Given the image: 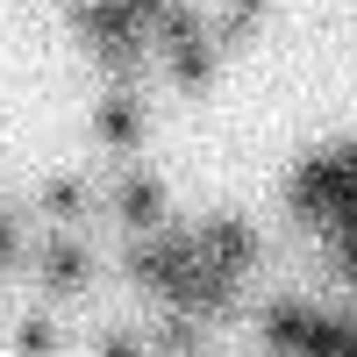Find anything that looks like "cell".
Here are the masks:
<instances>
[{"label":"cell","instance_id":"cell-1","mask_svg":"<svg viewBox=\"0 0 357 357\" xmlns=\"http://www.w3.org/2000/svg\"><path fill=\"white\" fill-rule=\"evenodd\" d=\"M22 264H29V279H36V293L50 307L93 293V243H79L72 229H50V236H36V243H22Z\"/></svg>","mask_w":357,"mask_h":357},{"label":"cell","instance_id":"cell-2","mask_svg":"<svg viewBox=\"0 0 357 357\" xmlns=\"http://www.w3.org/2000/svg\"><path fill=\"white\" fill-rule=\"evenodd\" d=\"M200 257L207 264H222V272H257V257H264V236H257V222H243V215H207L200 229Z\"/></svg>","mask_w":357,"mask_h":357},{"label":"cell","instance_id":"cell-3","mask_svg":"<svg viewBox=\"0 0 357 357\" xmlns=\"http://www.w3.org/2000/svg\"><path fill=\"white\" fill-rule=\"evenodd\" d=\"M114 215H122L129 236H158L165 229V186L151 172H122L114 178Z\"/></svg>","mask_w":357,"mask_h":357},{"label":"cell","instance_id":"cell-4","mask_svg":"<svg viewBox=\"0 0 357 357\" xmlns=\"http://www.w3.org/2000/svg\"><path fill=\"white\" fill-rule=\"evenodd\" d=\"M143 100H136V86H107L100 93V107H93V136L107 143V151H136L143 143Z\"/></svg>","mask_w":357,"mask_h":357},{"label":"cell","instance_id":"cell-5","mask_svg":"<svg viewBox=\"0 0 357 357\" xmlns=\"http://www.w3.org/2000/svg\"><path fill=\"white\" fill-rule=\"evenodd\" d=\"M207 350V321L178 314V307H158L151 321V357H200Z\"/></svg>","mask_w":357,"mask_h":357},{"label":"cell","instance_id":"cell-6","mask_svg":"<svg viewBox=\"0 0 357 357\" xmlns=\"http://www.w3.org/2000/svg\"><path fill=\"white\" fill-rule=\"evenodd\" d=\"M15 350L22 357H57V350H65V329H57V307L43 301V307H29V314H15Z\"/></svg>","mask_w":357,"mask_h":357},{"label":"cell","instance_id":"cell-7","mask_svg":"<svg viewBox=\"0 0 357 357\" xmlns=\"http://www.w3.org/2000/svg\"><path fill=\"white\" fill-rule=\"evenodd\" d=\"M43 215L57 222V229H65V222H86V215H93V178H43Z\"/></svg>","mask_w":357,"mask_h":357},{"label":"cell","instance_id":"cell-8","mask_svg":"<svg viewBox=\"0 0 357 357\" xmlns=\"http://www.w3.org/2000/svg\"><path fill=\"white\" fill-rule=\"evenodd\" d=\"M264 8H272V0H229L222 22H215V43H222V50H229V43H243V36H250V22H257Z\"/></svg>","mask_w":357,"mask_h":357},{"label":"cell","instance_id":"cell-9","mask_svg":"<svg viewBox=\"0 0 357 357\" xmlns=\"http://www.w3.org/2000/svg\"><path fill=\"white\" fill-rule=\"evenodd\" d=\"M93 357H151V329H122L114 321V329L93 336Z\"/></svg>","mask_w":357,"mask_h":357},{"label":"cell","instance_id":"cell-10","mask_svg":"<svg viewBox=\"0 0 357 357\" xmlns=\"http://www.w3.org/2000/svg\"><path fill=\"white\" fill-rule=\"evenodd\" d=\"M22 257V236H15V222H8V207H0V272Z\"/></svg>","mask_w":357,"mask_h":357},{"label":"cell","instance_id":"cell-11","mask_svg":"<svg viewBox=\"0 0 357 357\" xmlns=\"http://www.w3.org/2000/svg\"><path fill=\"white\" fill-rule=\"evenodd\" d=\"M336 158L350 165V178H357V136H336Z\"/></svg>","mask_w":357,"mask_h":357},{"label":"cell","instance_id":"cell-12","mask_svg":"<svg viewBox=\"0 0 357 357\" xmlns=\"http://www.w3.org/2000/svg\"><path fill=\"white\" fill-rule=\"evenodd\" d=\"M65 8H72V0H65Z\"/></svg>","mask_w":357,"mask_h":357}]
</instances>
